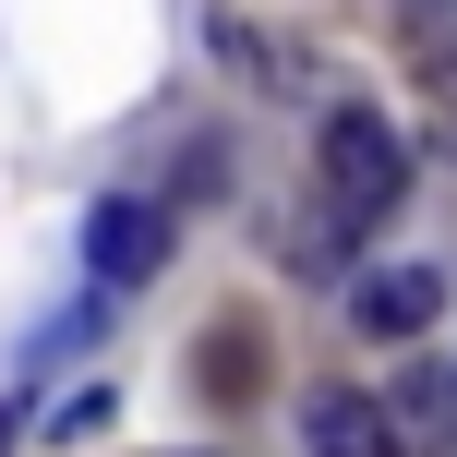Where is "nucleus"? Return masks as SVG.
<instances>
[{"instance_id":"f257e3e1","label":"nucleus","mask_w":457,"mask_h":457,"mask_svg":"<svg viewBox=\"0 0 457 457\" xmlns=\"http://www.w3.org/2000/svg\"><path fill=\"white\" fill-rule=\"evenodd\" d=\"M313 193H325L349 228H373L397 193H410V133H397L386 109H325V133H313Z\"/></svg>"},{"instance_id":"6e6552de","label":"nucleus","mask_w":457,"mask_h":457,"mask_svg":"<svg viewBox=\"0 0 457 457\" xmlns=\"http://www.w3.org/2000/svg\"><path fill=\"white\" fill-rule=\"evenodd\" d=\"M277 253H289L301 277H325V265H337V253H349V217H337V205H325V193H313V205L289 217V241H277Z\"/></svg>"},{"instance_id":"0eeeda50","label":"nucleus","mask_w":457,"mask_h":457,"mask_svg":"<svg viewBox=\"0 0 457 457\" xmlns=\"http://www.w3.org/2000/svg\"><path fill=\"white\" fill-rule=\"evenodd\" d=\"M193 373H205V397H228V410H241V397L265 386V349H253V325H217V337H205V361H193Z\"/></svg>"},{"instance_id":"9d476101","label":"nucleus","mask_w":457,"mask_h":457,"mask_svg":"<svg viewBox=\"0 0 457 457\" xmlns=\"http://www.w3.org/2000/svg\"><path fill=\"white\" fill-rule=\"evenodd\" d=\"M109 421H120V397H109V386H72L61 410H48V445H96Z\"/></svg>"},{"instance_id":"423d86ee","label":"nucleus","mask_w":457,"mask_h":457,"mask_svg":"<svg viewBox=\"0 0 457 457\" xmlns=\"http://www.w3.org/2000/svg\"><path fill=\"white\" fill-rule=\"evenodd\" d=\"M445 410H457V373H434V361H421V373H410V386H397V397H386V421H397V434H410V445H445V434H457V421H445Z\"/></svg>"},{"instance_id":"7ed1b4c3","label":"nucleus","mask_w":457,"mask_h":457,"mask_svg":"<svg viewBox=\"0 0 457 457\" xmlns=\"http://www.w3.org/2000/svg\"><path fill=\"white\" fill-rule=\"evenodd\" d=\"M434 313H445V277L434 265H361V277H349V325H361V337H421Z\"/></svg>"},{"instance_id":"39448f33","label":"nucleus","mask_w":457,"mask_h":457,"mask_svg":"<svg viewBox=\"0 0 457 457\" xmlns=\"http://www.w3.org/2000/svg\"><path fill=\"white\" fill-rule=\"evenodd\" d=\"M217 61L241 72V85H265V96H325V72L301 61V48H265L253 24H217Z\"/></svg>"},{"instance_id":"f8f14e48","label":"nucleus","mask_w":457,"mask_h":457,"mask_svg":"<svg viewBox=\"0 0 457 457\" xmlns=\"http://www.w3.org/2000/svg\"><path fill=\"white\" fill-rule=\"evenodd\" d=\"M12 434H24V410H12V397H0V457H12Z\"/></svg>"},{"instance_id":"1a4fd4ad","label":"nucleus","mask_w":457,"mask_h":457,"mask_svg":"<svg viewBox=\"0 0 457 457\" xmlns=\"http://www.w3.org/2000/svg\"><path fill=\"white\" fill-rule=\"evenodd\" d=\"M421 133L457 157V48H421Z\"/></svg>"},{"instance_id":"f03ea898","label":"nucleus","mask_w":457,"mask_h":457,"mask_svg":"<svg viewBox=\"0 0 457 457\" xmlns=\"http://www.w3.org/2000/svg\"><path fill=\"white\" fill-rule=\"evenodd\" d=\"M169 265V205L157 193H96L85 205V277L96 289H145Z\"/></svg>"},{"instance_id":"9b49d317","label":"nucleus","mask_w":457,"mask_h":457,"mask_svg":"<svg viewBox=\"0 0 457 457\" xmlns=\"http://www.w3.org/2000/svg\"><path fill=\"white\" fill-rule=\"evenodd\" d=\"M397 24H410V61L421 48H457V0H397Z\"/></svg>"},{"instance_id":"20e7f679","label":"nucleus","mask_w":457,"mask_h":457,"mask_svg":"<svg viewBox=\"0 0 457 457\" xmlns=\"http://www.w3.org/2000/svg\"><path fill=\"white\" fill-rule=\"evenodd\" d=\"M301 445L313 457H397V421H386V397H361V386H313L301 397Z\"/></svg>"}]
</instances>
